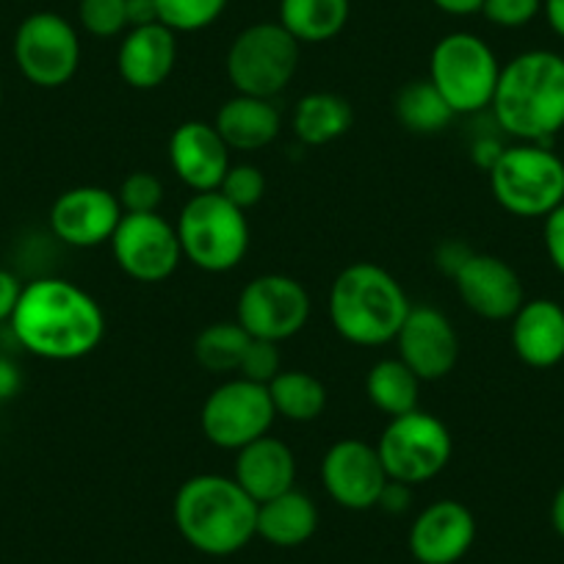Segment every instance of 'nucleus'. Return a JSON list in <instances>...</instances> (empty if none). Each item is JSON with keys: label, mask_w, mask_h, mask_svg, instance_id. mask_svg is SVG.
Listing matches in <instances>:
<instances>
[{"label": "nucleus", "mask_w": 564, "mask_h": 564, "mask_svg": "<svg viewBox=\"0 0 564 564\" xmlns=\"http://www.w3.org/2000/svg\"><path fill=\"white\" fill-rule=\"evenodd\" d=\"M9 324L29 355L53 362L89 357L106 338L102 307L89 291L64 276L29 282Z\"/></svg>", "instance_id": "nucleus-1"}, {"label": "nucleus", "mask_w": 564, "mask_h": 564, "mask_svg": "<svg viewBox=\"0 0 564 564\" xmlns=\"http://www.w3.org/2000/svg\"><path fill=\"white\" fill-rule=\"evenodd\" d=\"M490 111L507 135L547 144L564 130V56L553 51L518 53L501 67Z\"/></svg>", "instance_id": "nucleus-2"}, {"label": "nucleus", "mask_w": 564, "mask_h": 564, "mask_svg": "<svg viewBox=\"0 0 564 564\" xmlns=\"http://www.w3.org/2000/svg\"><path fill=\"white\" fill-rule=\"evenodd\" d=\"M172 514L183 540L208 556H232L258 536V503L232 476L197 474L186 479Z\"/></svg>", "instance_id": "nucleus-3"}, {"label": "nucleus", "mask_w": 564, "mask_h": 564, "mask_svg": "<svg viewBox=\"0 0 564 564\" xmlns=\"http://www.w3.org/2000/svg\"><path fill=\"white\" fill-rule=\"evenodd\" d=\"M410 296L388 269L377 263H351L329 289V322L335 333L355 346H384L395 340Z\"/></svg>", "instance_id": "nucleus-4"}, {"label": "nucleus", "mask_w": 564, "mask_h": 564, "mask_svg": "<svg viewBox=\"0 0 564 564\" xmlns=\"http://www.w3.org/2000/svg\"><path fill=\"white\" fill-rule=\"evenodd\" d=\"M183 260L208 274L232 271L249 252L247 210L236 208L219 192L192 194L175 221Z\"/></svg>", "instance_id": "nucleus-5"}, {"label": "nucleus", "mask_w": 564, "mask_h": 564, "mask_svg": "<svg viewBox=\"0 0 564 564\" xmlns=\"http://www.w3.org/2000/svg\"><path fill=\"white\" fill-rule=\"evenodd\" d=\"M487 175L496 203L518 219H545L564 203V161L547 144H512Z\"/></svg>", "instance_id": "nucleus-6"}, {"label": "nucleus", "mask_w": 564, "mask_h": 564, "mask_svg": "<svg viewBox=\"0 0 564 564\" xmlns=\"http://www.w3.org/2000/svg\"><path fill=\"white\" fill-rule=\"evenodd\" d=\"M302 45L280 23H252L236 34L225 56V73L236 95L274 100L300 69Z\"/></svg>", "instance_id": "nucleus-7"}, {"label": "nucleus", "mask_w": 564, "mask_h": 564, "mask_svg": "<svg viewBox=\"0 0 564 564\" xmlns=\"http://www.w3.org/2000/svg\"><path fill=\"white\" fill-rule=\"evenodd\" d=\"M498 64L496 51L470 31H454L437 40L430 56V75L435 89L446 97L454 113H479L490 108L496 95Z\"/></svg>", "instance_id": "nucleus-8"}, {"label": "nucleus", "mask_w": 564, "mask_h": 564, "mask_svg": "<svg viewBox=\"0 0 564 564\" xmlns=\"http://www.w3.org/2000/svg\"><path fill=\"white\" fill-rule=\"evenodd\" d=\"M377 452L388 479L417 487L446 470L452 463L454 441L441 417L412 410L406 415L390 417L379 435Z\"/></svg>", "instance_id": "nucleus-9"}, {"label": "nucleus", "mask_w": 564, "mask_h": 564, "mask_svg": "<svg viewBox=\"0 0 564 564\" xmlns=\"http://www.w3.org/2000/svg\"><path fill=\"white\" fill-rule=\"evenodd\" d=\"M12 51L20 75L40 89H62L78 75V29L56 12L29 14L14 31Z\"/></svg>", "instance_id": "nucleus-10"}, {"label": "nucleus", "mask_w": 564, "mask_h": 564, "mask_svg": "<svg viewBox=\"0 0 564 564\" xmlns=\"http://www.w3.org/2000/svg\"><path fill=\"white\" fill-rule=\"evenodd\" d=\"M274 417L269 384L236 377L210 390L199 412V426L210 446L238 452L258 437L269 435Z\"/></svg>", "instance_id": "nucleus-11"}, {"label": "nucleus", "mask_w": 564, "mask_h": 564, "mask_svg": "<svg viewBox=\"0 0 564 564\" xmlns=\"http://www.w3.org/2000/svg\"><path fill=\"white\" fill-rule=\"evenodd\" d=\"M311 311V294L296 276L260 274L238 294L236 322L252 338L285 344L307 327Z\"/></svg>", "instance_id": "nucleus-12"}, {"label": "nucleus", "mask_w": 564, "mask_h": 564, "mask_svg": "<svg viewBox=\"0 0 564 564\" xmlns=\"http://www.w3.org/2000/svg\"><path fill=\"white\" fill-rule=\"evenodd\" d=\"M119 271L135 282H164L183 260L181 238L161 214H124L111 241Z\"/></svg>", "instance_id": "nucleus-13"}, {"label": "nucleus", "mask_w": 564, "mask_h": 564, "mask_svg": "<svg viewBox=\"0 0 564 564\" xmlns=\"http://www.w3.org/2000/svg\"><path fill=\"white\" fill-rule=\"evenodd\" d=\"M322 485L338 507L351 512L377 507L379 492L388 485L377 446L360 437H344L333 443L322 457Z\"/></svg>", "instance_id": "nucleus-14"}, {"label": "nucleus", "mask_w": 564, "mask_h": 564, "mask_svg": "<svg viewBox=\"0 0 564 564\" xmlns=\"http://www.w3.org/2000/svg\"><path fill=\"white\" fill-rule=\"evenodd\" d=\"M395 346H399V360L421 382H435L457 368L459 335L452 318L437 307H410L399 335H395Z\"/></svg>", "instance_id": "nucleus-15"}, {"label": "nucleus", "mask_w": 564, "mask_h": 564, "mask_svg": "<svg viewBox=\"0 0 564 564\" xmlns=\"http://www.w3.org/2000/svg\"><path fill=\"white\" fill-rule=\"evenodd\" d=\"M122 216L117 192L102 186H75L58 194L51 205V230L67 247L91 249L111 241Z\"/></svg>", "instance_id": "nucleus-16"}, {"label": "nucleus", "mask_w": 564, "mask_h": 564, "mask_svg": "<svg viewBox=\"0 0 564 564\" xmlns=\"http://www.w3.org/2000/svg\"><path fill=\"white\" fill-rule=\"evenodd\" d=\"M452 280L463 305L487 322H507L525 302L523 280L498 254L474 252Z\"/></svg>", "instance_id": "nucleus-17"}, {"label": "nucleus", "mask_w": 564, "mask_h": 564, "mask_svg": "<svg viewBox=\"0 0 564 564\" xmlns=\"http://www.w3.org/2000/svg\"><path fill=\"white\" fill-rule=\"evenodd\" d=\"M230 153L232 150L225 144L216 124L203 122V119H188L177 124L170 135L172 172L194 194L219 192L232 164Z\"/></svg>", "instance_id": "nucleus-18"}, {"label": "nucleus", "mask_w": 564, "mask_h": 564, "mask_svg": "<svg viewBox=\"0 0 564 564\" xmlns=\"http://www.w3.org/2000/svg\"><path fill=\"white\" fill-rule=\"evenodd\" d=\"M476 540V518L454 498L430 503L410 529V553L421 564H457Z\"/></svg>", "instance_id": "nucleus-19"}, {"label": "nucleus", "mask_w": 564, "mask_h": 564, "mask_svg": "<svg viewBox=\"0 0 564 564\" xmlns=\"http://www.w3.org/2000/svg\"><path fill=\"white\" fill-rule=\"evenodd\" d=\"M175 64L177 34L164 23L128 29L117 47V73L130 89H159L175 73Z\"/></svg>", "instance_id": "nucleus-20"}, {"label": "nucleus", "mask_w": 564, "mask_h": 564, "mask_svg": "<svg viewBox=\"0 0 564 564\" xmlns=\"http://www.w3.org/2000/svg\"><path fill=\"white\" fill-rule=\"evenodd\" d=\"M232 479L241 485V490L254 503H263L269 498L294 490L296 457L289 443H282L280 437L263 435L249 443V446L238 448Z\"/></svg>", "instance_id": "nucleus-21"}, {"label": "nucleus", "mask_w": 564, "mask_h": 564, "mask_svg": "<svg viewBox=\"0 0 564 564\" xmlns=\"http://www.w3.org/2000/svg\"><path fill=\"white\" fill-rule=\"evenodd\" d=\"M512 349L536 371L558 366L564 360V307L553 300H525L512 316Z\"/></svg>", "instance_id": "nucleus-22"}, {"label": "nucleus", "mask_w": 564, "mask_h": 564, "mask_svg": "<svg viewBox=\"0 0 564 564\" xmlns=\"http://www.w3.org/2000/svg\"><path fill=\"white\" fill-rule=\"evenodd\" d=\"M214 124L230 150L258 153V150L274 144L282 128V117L274 100L252 95H232L230 100L221 102Z\"/></svg>", "instance_id": "nucleus-23"}, {"label": "nucleus", "mask_w": 564, "mask_h": 564, "mask_svg": "<svg viewBox=\"0 0 564 564\" xmlns=\"http://www.w3.org/2000/svg\"><path fill=\"white\" fill-rule=\"evenodd\" d=\"M318 509L311 496L289 490L258 503V536L274 547H300L316 534Z\"/></svg>", "instance_id": "nucleus-24"}, {"label": "nucleus", "mask_w": 564, "mask_h": 564, "mask_svg": "<svg viewBox=\"0 0 564 564\" xmlns=\"http://www.w3.org/2000/svg\"><path fill=\"white\" fill-rule=\"evenodd\" d=\"M351 122H355V108L344 95H335V91H311L300 97L291 117L294 135L305 148L333 144L340 135L349 133Z\"/></svg>", "instance_id": "nucleus-25"}, {"label": "nucleus", "mask_w": 564, "mask_h": 564, "mask_svg": "<svg viewBox=\"0 0 564 564\" xmlns=\"http://www.w3.org/2000/svg\"><path fill=\"white\" fill-rule=\"evenodd\" d=\"M276 23L300 45L335 40L351 18V0H280Z\"/></svg>", "instance_id": "nucleus-26"}, {"label": "nucleus", "mask_w": 564, "mask_h": 564, "mask_svg": "<svg viewBox=\"0 0 564 564\" xmlns=\"http://www.w3.org/2000/svg\"><path fill=\"white\" fill-rule=\"evenodd\" d=\"M393 111L401 128L417 135L441 133L457 117L452 111V106L446 102V97L435 89V84L430 78H417L401 86L399 95H395Z\"/></svg>", "instance_id": "nucleus-27"}, {"label": "nucleus", "mask_w": 564, "mask_h": 564, "mask_svg": "<svg viewBox=\"0 0 564 564\" xmlns=\"http://www.w3.org/2000/svg\"><path fill=\"white\" fill-rule=\"evenodd\" d=\"M366 395L388 417L406 415V412L417 410L421 379L399 357H384V360L373 362L371 371H368Z\"/></svg>", "instance_id": "nucleus-28"}, {"label": "nucleus", "mask_w": 564, "mask_h": 564, "mask_svg": "<svg viewBox=\"0 0 564 564\" xmlns=\"http://www.w3.org/2000/svg\"><path fill=\"white\" fill-rule=\"evenodd\" d=\"M271 404L276 415L291 423H311L327 410V388L307 371H280L269 382Z\"/></svg>", "instance_id": "nucleus-29"}, {"label": "nucleus", "mask_w": 564, "mask_h": 564, "mask_svg": "<svg viewBox=\"0 0 564 564\" xmlns=\"http://www.w3.org/2000/svg\"><path fill=\"white\" fill-rule=\"evenodd\" d=\"M249 344H252V335L238 322L208 324L194 338V360L203 371L214 373V377H227L241 368Z\"/></svg>", "instance_id": "nucleus-30"}, {"label": "nucleus", "mask_w": 564, "mask_h": 564, "mask_svg": "<svg viewBox=\"0 0 564 564\" xmlns=\"http://www.w3.org/2000/svg\"><path fill=\"white\" fill-rule=\"evenodd\" d=\"M230 0H155L159 20L175 34H197L225 14Z\"/></svg>", "instance_id": "nucleus-31"}, {"label": "nucleus", "mask_w": 564, "mask_h": 564, "mask_svg": "<svg viewBox=\"0 0 564 564\" xmlns=\"http://www.w3.org/2000/svg\"><path fill=\"white\" fill-rule=\"evenodd\" d=\"M78 23L95 40H113L128 31V0H78Z\"/></svg>", "instance_id": "nucleus-32"}, {"label": "nucleus", "mask_w": 564, "mask_h": 564, "mask_svg": "<svg viewBox=\"0 0 564 564\" xmlns=\"http://www.w3.org/2000/svg\"><path fill=\"white\" fill-rule=\"evenodd\" d=\"M117 199L124 214H159L164 203V183L153 172H133L122 181Z\"/></svg>", "instance_id": "nucleus-33"}, {"label": "nucleus", "mask_w": 564, "mask_h": 564, "mask_svg": "<svg viewBox=\"0 0 564 564\" xmlns=\"http://www.w3.org/2000/svg\"><path fill=\"white\" fill-rule=\"evenodd\" d=\"M221 197L230 199L236 208L249 210L263 199L265 177L254 164H230L225 181L219 186Z\"/></svg>", "instance_id": "nucleus-34"}, {"label": "nucleus", "mask_w": 564, "mask_h": 564, "mask_svg": "<svg viewBox=\"0 0 564 564\" xmlns=\"http://www.w3.org/2000/svg\"><path fill=\"white\" fill-rule=\"evenodd\" d=\"M280 371H282L280 344H274V340L252 338V344H249L247 355H243L238 373H241L243 379H249V382L269 384Z\"/></svg>", "instance_id": "nucleus-35"}, {"label": "nucleus", "mask_w": 564, "mask_h": 564, "mask_svg": "<svg viewBox=\"0 0 564 564\" xmlns=\"http://www.w3.org/2000/svg\"><path fill=\"white\" fill-rule=\"evenodd\" d=\"M542 12V0H485L481 18L498 29H523Z\"/></svg>", "instance_id": "nucleus-36"}, {"label": "nucleus", "mask_w": 564, "mask_h": 564, "mask_svg": "<svg viewBox=\"0 0 564 564\" xmlns=\"http://www.w3.org/2000/svg\"><path fill=\"white\" fill-rule=\"evenodd\" d=\"M542 241H545L547 260H551L553 269L564 276V203L545 216Z\"/></svg>", "instance_id": "nucleus-37"}, {"label": "nucleus", "mask_w": 564, "mask_h": 564, "mask_svg": "<svg viewBox=\"0 0 564 564\" xmlns=\"http://www.w3.org/2000/svg\"><path fill=\"white\" fill-rule=\"evenodd\" d=\"M410 503H412V487L404 485V481L388 479V485H384L382 492H379L377 507L388 514H401L410 509Z\"/></svg>", "instance_id": "nucleus-38"}, {"label": "nucleus", "mask_w": 564, "mask_h": 564, "mask_svg": "<svg viewBox=\"0 0 564 564\" xmlns=\"http://www.w3.org/2000/svg\"><path fill=\"white\" fill-rule=\"evenodd\" d=\"M23 289L25 285L18 280V274L0 269V324L12 322L14 307H18Z\"/></svg>", "instance_id": "nucleus-39"}, {"label": "nucleus", "mask_w": 564, "mask_h": 564, "mask_svg": "<svg viewBox=\"0 0 564 564\" xmlns=\"http://www.w3.org/2000/svg\"><path fill=\"white\" fill-rule=\"evenodd\" d=\"M503 144L498 139H492V135H481V139L474 141V150H470V159H474V164L479 166V170L490 172L492 166L498 164V159L503 155Z\"/></svg>", "instance_id": "nucleus-40"}, {"label": "nucleus", "mask_w": 564, "mask_h": 564, "mask_svg": "<svg viewBox=\"0 0 564 564\" xmlns=\"http://www.w3.org/2000/svg\"><path fill=\"white\" fill-rule=\"evenodd\" d=\"M470 254H474V249L470 247H465V243L459 241H448L435 252V263H441V269L446 271L448 276H454L459 269H463V263L470 258Z\"/></svg>", "instance_id": "nucleus-41"}, {"label": "nucleus", "mask_w": 564, "mask_h": 564, "mask_svg": "<svg viewBox=\"0 0 564 564\" xmlns=\"http://www.w3.org/2000/svg\"><path fill=\"white\" fill-rule=\"evenodd\" d=\"M23 388V373H20L18 362L9 357H0V401H9L20 393Z\"/></svg>", "instance_id": "nucleus-42"}, {"label": "nucleus", "mask_w": 564, "mask_h": 564, "mask_svg": "<svg viewBox=\"0 0 564 564\" xmlns=\"http://www.w3.org/2000/svg\"><path fill=\"white\" fill-rule=\"evenodd\" d=\"M161 23L155 0H128V29H141V25Z\"/></svg>", "instance_id": "nucleus-43"}, {"label": "nucleus", "mask_w": 564, "mask_h": 564, "mask_svg": "<svg viewBox=\"0 0 564 564\" xmlns=\"http://www.w3.org/2000/svg\"><path fill=\"white\" fill-rule=\"evenodd\" d=\"M432 7L441 9L443 14L452 18H470V14H481L485 0H430Z\"/></svg>", "instance_id": "nucleus-44"}, {"label": "nucleus", "mask_w": 564, "mask_h": 564, "mask_svg": "<svg viewBox=\"0 0 564 564\" xmlns=\"http://www.w3.org/2000/svg\"><path fill=\"white\" fill-rule=\"evenodd\" d=\"M542 14L558 40H564V0H542Z\"/></svg>", "instance_id": "nucleus-45"}, {"label": "nucleus", "mask_w": 564, "mask_h": 564, "mask_svg": "<svg viewBox=\"0 0 564 564\" xmlns=\"http://www.w3.org/2000/svg\"><path fill=\"white\" fill-rule=\"evenodd\" d=\"M551 525H553V531H556V534L564 540V485L558 487L556 496H553V503H551Z\"/></svg>", "instance_id": "nucleus-46"}, {"label": "nucleus", "mask_w": 564, "mask_h": 564, "mask_svg": "<svg viewBox=\"0 0 564 564\" xmlns=\"http://www.w3.org/2000/svg\"><path fill=\"white\" fill-rule=\"evenodd\" d=\"M0 102H3V80H0Z\"/></svg>", "instance_id": "nucleus-47"}]
</instances>
